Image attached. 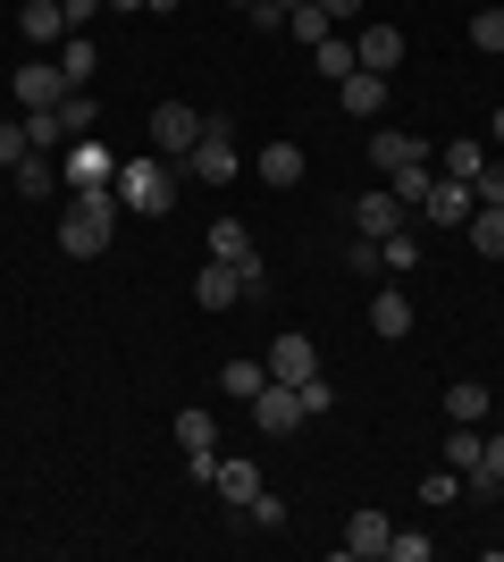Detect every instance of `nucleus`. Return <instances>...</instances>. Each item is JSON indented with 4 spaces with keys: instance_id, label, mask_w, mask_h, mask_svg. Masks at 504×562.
<instances>
[{
    "instance_id": "obj_1",
    "label": "nucleus",
    "mask_w": 504,
    "mask_h": 562,
    "mask_svg": "<svg viewBox=\"0 0 504 562\" xmlns=\"http://www.w3.org/2000/svg\"><path fill=\"white\" fill-rule=\"evenodd\" d=\"M110 227H119V186H76L68 211H59V252L93 260L101 244H110Z\"/></svg>"
},
{
    "instance_id": "obj_2",
    "label": "nucleus",
    "mask_w": 504,
    "mask_h": 562,
    "mask_svg": "<svg viewBox=\"0 0 504 562\" xmlns=\"http://www.w3.org/2000/svg\"><path fill=\"white\" fill-rule=\"evenodd\" d=\"M119 202L135 218H168V211H177V160H160V151L119 160Z\"/></svg>"
},
{
    "instance_id": "obj_3",
    "label": "nucleus",
    "mask_w": 504,
    "mask_h": 562,
    "mask_svg": "<svg viewBox=\"0 0 504 562\" xmlns=\"http://www.w3.org/2000/svg\"><path fill=\"white\" fill-rule=\"evenodd\" d=\"M236 168H244V143L227 117H202V143L186 151V177L193 186H236Z\"/></svg>"
},
{
    "instance_id": "obj_4",
    "label": "nucleus",
    "mask_w": 504,
    "mask_h": 562,
    "mask_svg": "<svg viewBox=\"0 0 504 562\" xmlns=\"http://www.w3.org/2000/svg\"><path fill=\"white\" fill-rule=\"evenodd\" d=\"M152 151H160V160H186L193 143H202V110H186V101H152Z\"/></svg>"
},
{
    "instance_id": "obj_5",
    "label": "nucleus",
    "mask_w": 504,
    "mask_h": 562,
    "mask_svg": "<svg viewBox=\"0 0 504 562\" xmlns=\"http://www.w3.org/2000/svg\"><path fill=\"white\" fill-rule=\"evenodd\" d=\"M471 211H480V186H471V177H437V186L421 193V211H412V218H421V227H446V235H455Z\"/></svg>"
},
{
    "instance_id": "obj_6",
    "label": "nucleus",
    "mask_w": 504,
    "mask_h": 562,
    "mask_svg": "<svg viewBox=\"0 0 504 562\" xmlns=\"http://www.w3.org/2000/svg\"><path fill=\"white\" fill-rule=\"evenodd\" d=\"M303 420H312V412H303V395H294L287 378H269L261 395H253V428H261V437H294Z\"/></svg>"
},
{
    "instance_id": "obj_7",
    "label": "nucleus",
    "mask_w": 504,
    "mask_h": 562,
    "mask_svg": "<svg viewBox=\"0 0 504 562\" xmlns=\"http://www.w3.org/2000/svg\"><path fill=\"white\" fill-rule=\"evenodd\" d=\"M387 538H395V520H387V513H354V520H345V538H336V554H345V562H387Z\"/></svg>"
},
{
    "instance_id": "obj_8",
    "label": "nucleus",
    "mask_w": 504,
    "mask_h": 562,
    "mask_svg": "<svg viewBox=\"0 0 504 562\" xmlns=\"http://www.w3.org/2000/svg\"><path fill=\"white\" fill-rule=\"evenodd\" d=\"M59 177H68V193H76V186H119V160H110V143L76 135V143H68V168H59Z\"/></svg>"
},
{
    "instance_id": "obj_9",
    "label": "nucleus",
    "mask_w": 504,
    "mask_h": 562,
    "mask_svg": "<svg viewBox=\"0 0 504 562\" xmlns=\"http://www.w3.org/2000/svg\"><path fill=\"white\" fill-rule=\"evenodd\" d=\"M303 168H312V160H303V143H261V151H253V177H261L269 193H294V186H303Z\"/></svg>"
},
{
    "instance_id": "obj_10",
    "label": "nucleus",
    "mask_w": 504,
    "mask_h": 562,
    "mask_svg": "<svg viewBox=\"0 0 504 562\" xmlns=\"http://www.w3.org/2000/svg\"><path fill=\"white\" fill-rule=\"evenodd\" d=\"M18 34H25L34 50H59L76 25H68V9H59V0H25V9H18Z\"/></svg>"
},
{
    "instance_id": "obj_11",
    "label": "nucleus",
    "mask_w": 504,
    "mask_h": 562,
    "mask_svg": "<svg viewBox=\"0 0 504 562\" xmlns=\"http://www.w3.org/2000/svg\"><path fill=\"white\" fill-rule=\"evenodd\" d=\"M395 227H412V211H404V202H395V193H361V202H354V235H379V244H387V235H395Z\"/></svg>"
},
{
    "instance_id": "obj_12",
    "label": "nucleus",
    "mask_w": 504,
    "mask_h": 562,
    "mask_svg": "<svg viewBox=\"0 0 504 562\" xmlns=\"http://www.w3.org/2000/svg\"><path fill=\"white\" fill-rule=\"evenodd\" d=\"M354 59L370 76H395V68H404V34H395V25H361V34H354Z\"/></svg>"
},
{
    "instance_id": "obj_13",
    "label": "nucleus",
    "mask_w": 504,
    "mask_h": 562,
    "mask_svg": "<svg viewBox=\"0 0 504 562\" xmlns=\"http://www.w3.org/2000/svg\"><path fill=\"white\" fill-rule=\"evenodd\" d=\"M193 303H202V311L244 303V269H236V260H211V269H193Z\"/></svg>"
},
{
    "instance_id": "obj_14",
    "label": "nucleus",
    "mask_w": 504,
    "mask_h": 562,
    "mask_svg": "<svg viewBox=\"0 0 504 562\" xmlns=\"http://www.w3.org/2000/svg\"><path fill=\"white\" fill-rule=\"evenodd\" d=\"M18 85V110H59V93H68V76L51 68V59H34V68H18L9 76Z\"/></svg>"
},
{
    "instance_id": "obj_15",
    "label": "nucleus",
    "mask_w": 504,
    "mask_h": 562,
    "mask_svg": "<svg viewBox=\"0 0 504 562\" xmlns=\"http://www.w3.org/2000/svg\"><path fill=\"white\" fill-rule=\"evenodd\" d=\"M261 361H269V378H287V386H303V378L320 370V345H312V336H278V345H269Z\"/></svg>"
},
{
    "instance_id": "obj_16",
    "label": "nucleus",
    "mask_w": 504,
    "mask_h": 562,
    "mask_svg": "<svg viewBox=\"0 0 504 562\" xmlns=\"http://www.w3.org/2000/svg\"><path fill=\"white\" fill-rule=\"evenodd\" d=\"M336 110H345V117H379V110H387V76L354 68L345 85H336Z\"/></svg>"
},
{
    "instance_id": "obj_17",
    "label": "nucleus",
    "mask_w": 504,
    "mask_h": 562,
    "mask_svg": "<svg viewBox=\"0 0 504 562\" xmlns=\"http://www.w3.org/2000/svg\"><path fill=\"white\" fill-rule=\"evenodd\" d=\"M370 328H379L387 345H404V336H412V294H395V285H379V294H370Z\"/></svg>"
},
{
    "instance_id": "obj_18",
    "label": "nucleus",
    "mask_w": 504,
    "mask_h": 562,
    "mask_svg": "<svg viewBox=\"0 0 504 562\" xmlns=\"http://www.w3.org/2000/svg\"><path fill=\"white\" fill-rule=\"evenodd\" d=\"M462 235H471V252H480V260H504V202H480V211L462 218Z\"/></svg>"
},
{
    "instance_id": "obj_19",
    "label": "nucleus",
    "mask_w": 504,
    "mask_h": 562,
    "mask_svg": "<svg viewBox=\"0 0 504 562\" xmlns=\"http://www.w3.org/2000/svg\"><path fill=\"white\" fill-rule=\"evenodd\" d=\"M370 160H379V177H395V168H412V160H437L421 135H370Z\"/></svg>"
},
{
    "instance_id": "obj_20",
    "label": "nucleus",
    "mask_w": 504,
    "mask_h": 562,
    "mask_svg": "<svg viewBox=\"0 0 504 562\" xmlns=\"http://www.w3.org/2000/svg\"><path fill=\"white\" fill-rule=\"evenodd\" d=\"M480 168H488V143L480 135H455L446 151H437V177H471V186H480Z\"/></svg>"
},
{
    "instance_id": "obj_21",
    "label": "nucleus",
    "mask_w": 504,
    "mask_h": 562,
    "mask_svg": "<svg viewBox=\"0 0 504 562\" xmlns=\"http://www.w3.org/2000/svg\"><path fill=\"white\" fill-rule=\"evenodd\" d=\"M219 386H227V395L236 403H253L269 386V361H253V352H236V361H219Z\"/></svg>"
},
{
    "instance_id": "obj_22",
    "label": "nucleus",
    "mask_w": 504,
    "mask_h": 562,
    "mask_svg": "<svg viewBox=\"0 0 504 562\" xmlns=\"http://www.w3.org/2000/svg\"><path fill=\"white\" fill-rule=\"evenodd\" d=\"M9 177H18V193H25V202H51V193H59V168H51V151H25V160L9 168Z\"/></svg>"
},
{
    "instance_id": "obj_23",
    "label": "nucleus",
    "mask_w": 504,
    "mask_h": 562,
    "mask_svg": "<svg viewBox=\"0 0 504 562\" xmlns=\"http://www.w3.org/2000/svg\"><path fill=\"white\" fill-rule=\"evenodd\" d=\"M59 126H68V143L101 126V101H93V85H68V93H59Z\"/></svg>"
},
{
    "instance_id": "obj_24",
    "label": "nucleus",
    "mask_w": 504,
    "mask_h": 562,
    "mask_svg": "<svg viewBox=\"0 0 504 562\" xmlns=\"http://www.w3.org/2000/svg\"><path fill=\"white\" fill-rule=\"evenodd\" d=\"M480 453H488V420H455V437H446V462L471 479V470H480Z\"/></svg>"
},
{
    "instance_id": "obj_25",
    "label": "nucleus",
    "mask_w": 504,
    "mask_h": 562,
    "mask_svg": "<svg viewBox=\"0 0 504 562\" xmlns=\"http://www.w3.org/2000/svg\"><path fill=\"white\" fill-rule=\"evenodd\" d=\"M211 260H236V269H244V260H261V252H253V227H244V218H211Z\"/></svg>"
},
{
    "instance_id": "obj_26",
    "label": "nucleus",
    "mask_w": 504,
    "mask_h": 562,
    "mask_svg": "<svg viewBox=\"0 0 504 562\" xmlns=\"http://www.w3.org/2000/svg\"><path fill=\"white\" fill-rule=\"evenodd\" d=\"M211 487H219V495H227V504L244 513V504L261 495V470H253V462H227V453H219V479H211Z\"/></svg>"
},
{
    "instance_id": "obj_27",
    "label": "nucleus",
    "mask_w": 504,
    "mask_h": 562,
    "mask_svg": "<svg viewBox=\"0 0 504 562\" xmlns=\"http://www.w3.org/2000/svg\"><path fill=\"white\" fill-rule=\"evenodd\" d=\"M177 446H186V453H219V420L202 412V403H186V412H177Z\"/></svg>"
},
{
    "instance_id": "obj_28",
    "label": "nucleus",
    "mask_w": 504,
    "mask_h": 562,
    "mask_svg": "<svg viewBox=\"0 0 504 562\" xmlns=\"http://www.w3.org/2000/svg\"><path fill=\"white\" fill-rule=\"evenodd\" d=\"M488 403L496 395H488L480 378H455V386H446V420H488Z\"/></svg>"
},
{
    "instance_id": "obj_29",
    "label": "nucleus",
    "mask_w": 504,
    "mask_h": 562,
    "mask_svg": "<svg viewBox=\"0 0 504 562\" xmlns=\"http://www.w3.org/2000/svg\"><path fill=\"white\" fill-rule=\"evenodd\" d=\"M93 68H101L93 34H68V43H59V76H68V85H93Z\"/></svg>"
},
{
    "instance_id": "obj_30",
    "label": "nucleus",
    "mask_w": 504,
    "mask_h": 562,
    "mask_svg": "<svg viewBox=\"0 0 504 562\" xmlns=\"http://www.w3.org/2000/svg\"><path fill=\"white\" fill-rule=\"evenodd\" d=\"M437 186V160H412V168H395V177H387V193H395V202H404V211H421V193Z\"/></svg>"
},
{
    "instance_id": "obj_31",
    "label": "nucleus",
    "mask_w": 504,
    "mask_h": 562,
    "mask_svg": "<svg viewBox=\"0 0 504 562\" xmlns=\"http://www.w3.org/2000/svg\"><path fill=\"white\" fill-rule=\"evenodd\" d=\"M287 34H294V43H328V9H320V0H303V9H287Z\"/></svg>"
},
{
    "instance_id": "obj_32",
    "label": "nucleus",
    "mask_w": 504,
    "mask_h": 562,
    "mask_svg": "<svg viewBox=\"0 0 504 562\" xmlns=\"http://www.w3.org/2000/svg\"><path fill=\"white\" fill-rule=\"evenodd\" d=\"M312 68H320V76H328V85H345V76H354V68H361V59H354V43H336V34H328V43H320V50H312Z\"/></svg>"
},
{
    "instance_id": "obj_33",
    "label": "nucleus",
    "mask_w": 504,
    "mask_h": 562,
    "mask_svg": "<svg viewBox=\"0 0 504 562\" xmlns=\"http://www.w3.org/2000/svg\"><path fill=\"white\" fill-rule=\"evenodd\" d=\"M25 143H34V151H59V143H68L59 110H25Z\"/></svg>"
},
{
    "instance_id": "obj_34",
    "label": "nucleus",
    "mask_w": 504,
    "mask_h": 562,
    "mask_svg": "<svg viewBox=\"0 0 504 562\" xmlns=\"http://www.w3.org/2000/svg\"><path fill=\"white\" fill-rule=\"evenodd\" d=\"M471 50L504 59V9H480V18H471Z\"/></svg>"
},
{
    "instance_id": "obj_35",
    "label": "nucleus",
    "mask_w": 504,
    "mask_h": 562,
    "mask_svg": "<svg viewBox=\"0 0 504 562\" xmlns=\"http://www.w3.org/2000/svg\"><path fill=\"white\" fill-rule=\"evenodd\" d=\"M455 495H462V470H455V462L421 479V504H429V513H437V504H455Z\"/></svg>"
},
{
    "instance_id": "obj_36",
    "label": "nucleus",
    "mask_w": 504,
    "mask_h": 562,
    "mask_svg": "<svg viewBox=\"0 0 504 562\" xmlns=\"http://www.w3.org/2000/svg\"><path fill=\"white\" fill-rule=\"evenodd\" d=\"M345 269H361V278H379V269H387L379 235H354V244H345Z\"/></svg>"
},
{
    "instance_id": "obj_37",
    "label": "nucleus",
    "mask_w": 504,
    "mask_h": 562,
    "mask_svg": "<svg viewBox=\"0 0 504 562\" xmlns=\"http://www.w3.org/2000/svg\"><path fill=\"white\" fill-rule=\"evenodd\" d=\"M437 546L421 538V529H395V538H387V562H429Z\"/></svg>"
},
{
    "instance_id": "obj_38",
    "label": "nucleus",
    "mask_w": 504,
    "mask_h": 562,
    "mask_svg": "<svg viewBox=\"0 0 504 562\" xmlns=\"http://www.w3.org/2000/svg\"><path fill=\"white\" fill-rule=\"evenodd\" d=\"M471 487H504V428H496V437H488L480 470H471Z\"/></svg>"
},
{
    "instance_id": "obj_39",
    "label": "nucleus",
    "mask_w": 504,
    "mask_h": 562,
    "mask_svg": "<svg viewBox=\"0 0 504 562\" xmlns=\"http://www.w3.org/2000/svg\"><path fill=\"white\" fill-rule=\"evenodd\" d=\"M244 513H253V529H287V495H269V487H261Z\"/></svg>"
},
{
    "instance_id": "obj_40",
    "label": "nucleus",
    "mask_w": 504,
    "mask_h": 562,
    "mask_svg": "<svg viewBox=\"0 0 504 562\" xmlns=\"http://www.w3.org/2000/svg\"><path fill=\"white\" fill-rule=\"evenodd\" d=\"M379 252H387V269H412V260H421V235H412V227H395V235L379 244Z\"/></svg>"
},
{
    "instance_id": "obj_41",
    "label": "nucleus",
    "mask_w": 504,
    "mask_h": 562,
    "mask_svg": "<svg viewBox=\"0 0 504 562\" xmlns=\"http://www.w3.org/2000/svg\"><path fill=\"white\" fill-rule=\"evenodd\" d=\"M294 395H303V412H312V420H320V412H328V403H336V386H328V370H312V378H303V386H294Z\"/></svg>"
},
{
    "instance_id": "obj_42",
    "label": "nucleus",
    "mask_w": 504,
    "mask_h": 562,
    "mask_svg": "<svg viewBox=\"0 0 504 562\" xmlns=\"http://www.w3.org/2000/svg\"><path fill=\"white\" fill-rule=\"evenodd\" d=\"M25 151H34V143H25V117H9V126H0V168H18Z\"/></svg>"
},
{
    "instance_id": "obj_43",
    "label": "nucleus",
    "mask_w": 504,
    "mask_h": 562,
    "mask_svg": "<svg viewBox=\"0 0 504 562\" xmlns=\"http://www.w3.org/2000/svg\"><path fill=\"white\" fill-rule=\"evenodd\" d=\"M244 18H253V34H287V9H278V0H253Z\"/></svg>"
},
{
    "instance_id": "obj_44",
    "label": "nucleus",
    "mask_w": 504,
    "mask_h": 562,
    "mask_svg": "<svg viewBox=\"0 0 504 562\" xmlns=\"http://www.w3.org/2000/svg\"><path fill=\"white\" fill-rule=\"evenodd\" d=\"M480 202H504V160H488V168H480Z\"/></svg>"
},
{
    "instance_id": "obj_45",
    "label": "nucleus",
    "mask_w": 504,
    "mask_h": 562,
    "mask_svg": "<svg viewBox=\"0 0 504 562\" xmlns=\"http://www.w3.org/2000/svg\"><path fill=\"white\" fill-rule=\"evenodd\" d=\"M59 9H68V25H76V34H85V25L101 18V0H59Z\"/></svg>"
},
{
    "instance_id": "obj_46",
    "label": "nucleus",
    "mask_w": 504,
    "mask_h": 562,
    "mask_svg": "<svg viewBox=\"0 0 504 562\" xmlns=\"http://www.w3.org/2000/svg\"><path fill=\"white\" fill-rule=\"evenodd\" d=\"M320 9H328V25H345V18H361L370 0H320Z\"/></svg>"
},
{
    "instance_id": "obj_47",
    "label": "nucleus",
    "mask_w": 504,
    "mask_h": 562,
    "mask_svg": "<svg viewBox=\"0 0 504 562\" xmlns=\"http://www.w3.org/2000/svg\"><path fill=\"white\" fill-rule=\"evenodd\" d=\"M488 143H504V110H496V117H488Z\"/></svg>"
},
{
    "instance_id": "obj_48",
    "label": "nucleus",
    "mask_w": 504,
    "mask_h": 562,
    "mask_svg": "<svg viewBox=\"0 0 504 562\" xmlns=\"http://www.w3.org/2000/svg\"><path fill=\"white\" fill-rule=\"evenodd\" d=\"M144 9H160V18H168V9H186V0H144Z\"/></svg>"
},
{
    "instance_id": "obj_49",
    "label": "nucleus",
    "mask_w": 504,
    "mask_h": 562,
    "mask_svg": "<svg viewBox=\"0 0 504 562\" xmlns=\"http://www.w3.org/2000/svg\"><path fill=\"white\" fill-rule=\"evenodd\" d=\"M101 9H144V0H101Z\"/></svg>"
},
{
    "instance_id": "obj_50",
    "label": "nucleus",
    "mask_w": 504,
    "mask_h": 562,
    "mask_svg": "<svg viewBox=\"0 0 504 562\" xmlns=\"http://www.w3.org/2000/svg\"><path fill=\"white\" fill-rule=\"evenodd\" d=\"M496 562H504V529H496Z\"/></svg>"
},
{
    "instance_id": "obj_51",
    "label": "nucleus",
    "mask_w": 504,
    "mask_h": 562,
    "mask_svg": "<svg viewBox=\"0 0 504 562\" xmlns=\"http://www.w3.org/2000/svg\"><path fill=\"white\" fill-rule=\"evenodd\" d=\"M278 9H303V0H278Z\"/></svg>"
},
{
    "instance_id": "obj_52",
    "label": "nucleus",
    "mask_w": 504,
    "mask_h": 562,
    "mask_svg": "<svg viewBox=\"0 0 504 562\" xmlns=\"http://www.w3.org/2000/svg\"><path fill=\"white\" fill-rule=\"evenodd\" d=\"M236 9H253V0H236Z\"/></svg>"
}]
</instances>
